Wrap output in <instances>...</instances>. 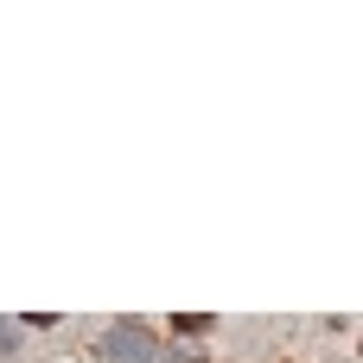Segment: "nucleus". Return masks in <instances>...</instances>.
Instances as JSON below:
<instances>
[{"instance_id":"1","label":"nucleus","mask_w":363,"mask_h":363,"mask_svg":"<svg viewBox=\"0 0 363 363\" xmlns=\"http://www.w3.org/2000/svg\"><path fill=\"white\" fill-rule=\"evenodd\" d=\"M108 351H121V363H147V332L128 319V325H115V332H108Z\"/></svg>"}]
</instances>
